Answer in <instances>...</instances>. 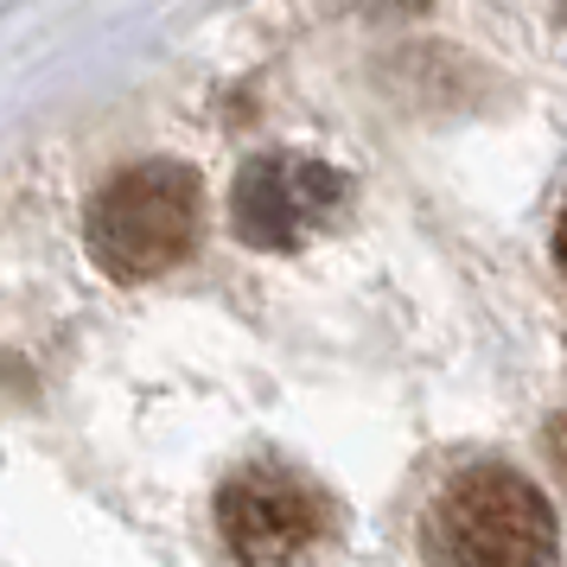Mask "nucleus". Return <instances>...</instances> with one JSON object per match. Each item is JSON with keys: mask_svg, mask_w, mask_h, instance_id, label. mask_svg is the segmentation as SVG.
<instances>
[{"mask_svg": "<svg viewBox=\"0 0 567 567\" xmlns=\"http://www.w3.org/2000/svg\"><path fill=\"white\" fill-rule=\"evenodd\" d=\"M326 529V504L307 478L281 465H249L217 491V536L236 561L249 567H287L300 561Z\"/></svg>", "mask_w": 567, "mask_h": 567, "instance_id": "4", "label": "nucleus"}, {"mask_svg": "<svg viewBox=\"0 0 567 567\" xmlns=\"http://www.w3.org/2000/svg\"><path fill=\"white\" fill-rule=\"evenodd\" d=\"M555 460H561V472H567V414L555 421Z\"/></svg>", "mask_w": 567, "mask_h": 567, "instance_id": "6", "label": "nucleus"}, {"mask_svg": "<svg viewBox=\"0 0 567 567\" xmlns=\"http://www.w3.org/2000/svg\"><path fill=\"white\" fill-rule=\"evenodd\" d=\"M555 542L548 497L511 465H465L427 504L434 567H548Z\"/></svg>", "mask_w": 567, "mask_h": 567, "instance_id": "1", "label": "nucleus"}, {"mask_svg": "<svg viewBox=\"0 0 567 567\" xmlns=\"http://www.w3.org/2000/svg\"><path fill=\"white\" fill-rule=\"evenodd\" d=\"M83 236L109 281H154L198 243V179L173 159L128 166L90 198Z\"/></svg>", "mask_w": 567, "mask_h": 567, "instance_id": "2", "label": "nucleus"}, {"mask_svg": "<svg viewBox=\"0 0 567 567\" xmlns=\"http://www.w3.org/2000/svg\"><path fill=\"white\" fill-rule=\"evenodd\" d=\"M395 7H427V0H395Z\"/></svg>", "mask_w": 567, "mask_h": 567, "instance_id": "7", "label": "nucleus"}, {"mask_svg": "<svg viewBox=\"0 0 567 567\" xmlns=\"http://www.w3.org/2000/svg\"><path fill=\"white\" fill-rule=\"evenodd\" d=\"M351 198V179L326 166L312 154H261L236 173V198H230V217H236V236L249 249H300L307 236H319L332 224L338 210Z\"/></svg>", "mask_w": 567, "mask_h": 567, "instance_id": "3", "label": "nucleus"}, {"mask_svg": "<svg viewBox=\"0 0 567 567\" xmlns=\"http://www.w3.org/2000/svg\"><path fill=\"white\" fill-rule=\"evenodd\" d=\"M555 261H561V281H567V210H561V230H555Z\"/></svg>", "mask_w": 567, "mask_h": 567, "instance_id": "5", "label": "nucleus"}]
</instances>
